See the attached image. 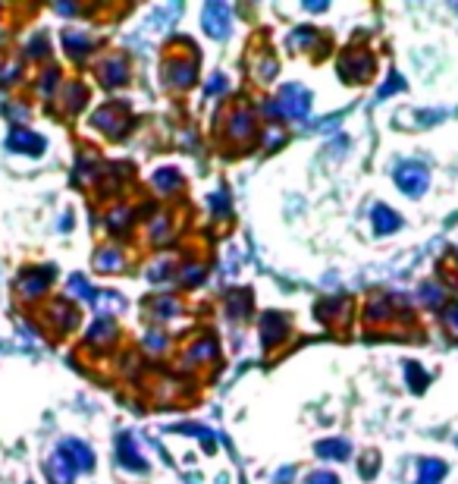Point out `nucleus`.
Here are the masks:
<instances>
[{
	"instance_id": "nucleus-1",
	"label": "nucleus",
	"mask_w": 458,
	"mask_h": 484,
	"mask_svg": "<svg viewBox=\"0 0 458 484\" xmlns=\"http://www.w3.org/2000/svg\"><path fill=\"white\" fill-rule=\"evenodd\" d=\"M307 101H311V98H307L305 88L289 85L286 91H282V104H280V107L289 113V117H301V113L307 110Z\"/></svg>"
},
{
	"instance_id": "nucleus-2",
	"label": "nucleus",
	"mask_w": 458,
	"mask_h": 484,
	"mask_svg": "<svg viewBox=\"0 0 458 484\" xmlns=\"http://www.w3.org/2000/svg\"><path fill=\"white\" fill-rule=\"evenodd\" d=\"M399 186L408 195H420L427 189V173L420 167H402L399 170Z\"/></svg>"
},
{
	"instance_id": "nucleus-3",
	"label": "nucleus",
	"mask_w": 458,
	"mask_h": 484,
	"mask_svg": "<svg viewBox=\"0 0 458 484\" xmlns=\"http://www.w3.org/2000/svg\"><path fill=\"white\" fill-rule=\"evenodd\" d=\"M204 29L213 31V35H223V31H226V6H207Z\"/></svg>"
},
{
	"instance_id": "nucleus-4",
	"label": "nucleus",
	"mask_w": 458,
	"mask_h": 484,
	"mask_svg": "<svg viewBox=\"0 0 458 484\" xmlns=\"http://www.w3.org/2000/svg\"><path fill=\"white\" fill-rule=\"evenodd\" d=\"M439 475H443V462H436V459H427V462H420V481L418 484H436Z\"/></svg>"
},
{
	"instance_id": "nucleus-5",
	"label": "nucleus",
	"mask_w": 458,
	"mask_h": 484,
	"mask_svg": "<svg viewBox=\"0 0 458 484\" xmlns=\"http://www.w3.org/2000/svg\"><path fill=\"white\" fill-rule=\"evenodd\" d=\"M376 223H380V230H395V223H399V220H395V214L392 211H376Z\"/></svg>"
},
{
	"instance_id": "nucleus-6",
	"label": "nucleus",
	"mask_w": 458,
	"mask_h": 484,
	"mask_svg": "<svg viewBox=\"0 0 458 484\" xmlns=\"http://www.w3.org/2000/svg\"><path fill=\"white\" fill-rule=\"evenodd\" d=\"M307 484H339V481L330 475V471H317V475L307 478Z\"/></svg>"
}]
</instances>
